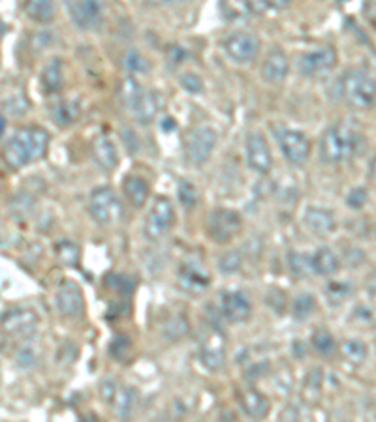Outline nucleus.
Here are the masks:
<instances>
[{"mask_svg": "<svg viewBox=\"0 0 376 422\" xmlns=\"http://www.w3.org/2000/svg\"><path fill=\"white\" fill-rule=\"evenodd\" d=\"M123 188H124V195H126V199H128L132 207H136V209H143V207H145L147 199H149L150 195V186L143 176H138V175L126 176V178H124Z\"/></svg>", "mask_w": 376, "mask_h": 422, "instance_id": "24", "label": "nucleus"}, {"mask_svg": "<svg viewBox=\"0 0 376 422\" xmlns=\"http://www.w3.org/2000/svg\"><path fill=\"white\" fill-rule=\"evenodd\" d=\"M311 343L312 349H314L320 357H331V355L337 351V343H335L333 336H331L326 329H320L318 332H314Z\"/></svg>", "mask_w": 376, "mask_h": 422, "instance_id": "30", "label": "nucleus"}, {"mask_svg": "<svg viewBox=\"0 0 376 422\" xmlns=\"http://www.w3.org/2000/svg\"><path fill=\"white\" fill-rule=\"evenodd\" d=\"M341 98L354 109H367L376 100V79L363 70H350L338 81Z\"/></svg>", "mask_w": 376, "mask_h": 422, "instance_id": "3", "label": "nucleus"}, {"mask_svg": "<svg viewBox=\"0 0 376 422\" xmlns=\"http://www.w3.org/2000/svg\"><path fill=\"white\" fill-rule=\"evenodd\" d=\"M277 141H279L280 150L286 156V160L294 164V166H303L309 160L311 141H309V137L303 132H299V130L280 128L277 132Z\"/></svg>", "mask_w": 376, "mask_h": 422, "instance_id": "13", "label": "nucleus"}, {"mask_svg": "<svg viewBox=\"0 0 376 422\" xmlns=\"http://www.w3.org/2000/svg\"><path fill=\"white\" fill-rule=\"evenodd\" d=\"M4 132H6V118L0 115V137L4 135Z\"/></svg>", "mask_w": 376, "mask_h": 422, "instance_id": "43", "label": "nucleus"}, {"mask_svg": "<svg viewBox=\"0 0 376 422\" xmlns=\"http://www.w3.org/2000/svg\"><path fill=\"white\" fill-rule=\"evenodd\" d=\"M181 83H183V86L187 89V92H192V94L204 91V83H201V79H199L196 74H187L183 79H181Z\"/></svg>", "mask_w": 376, "mask_h": 422, "instance_id": "39", "label": "nucleus"}, {"mask_svg": "<svg viewBox=\"0 0 376 422\" xmlns=\"http://www.w3.org/2000/svg\"><path fill=\"white\" fill-rule=\"evenodd\" d=\"M124 68H126L130 74H141V72L149 70V62H147L145 57H141L140 53L130 51V53L124 57Z\"/></svg>", "mask_w": 376, "mask_h": 422, "instance_id": "34", "label": "nucleus"}, {"mask_svg": "<svg viewBox=\"0 0 376 422\" xmlns=\"http://www.w3.org/2000/svg\"><path fill=\"white\" fill-rule=\"evenodd\" d=\"M314 310H316V299L309 293H301L299 297H296L294 304H292V314H294L297 321L311 317Z\"/></svg>", "mask_w": 376, "mask_h": 422, "instance_id": "31", "label": "nucleus"}, {"mask_svg": "<svg viewBox=\"0 0 376 422\" xmlns=\"http://www.w3.org/2000/svg\"><path fill=\"white\" fill-rule=\"evenodd\" d=\"M337 64V51L331 45H324L301 57L299 72L309 79H320L333 72Z\"/></svg>", "mask_w": 376, "mask_h": 422, "instance_id": "11", "label": "nucleus"}, {"mask_svg": "<svg viewBox=\"0 0 376 422\" xmlns=\"http://www.w3.org/2000/svg\"><path fill=\"white\" fill-rule=\"evenodd\" d=\"M292 0H247L254 13H267V11H280L290 6Z\"/></svg>", "mask_w": 376, "mask_h": 422, "instance_id": "32", "label": "nucleus"}, {"mask_svg": "<svg viewBox=\"0 0 376 422\" xmlns=\"http://www.w3.org/2000/svg\"><path fill=\"white\" fill-rule=\"evenodd\" d=\"M16 360H17V366L19 368H33L34 364H36L38 357H36V353H34L33 348H28V346H23L19 351H17L16 355Z\"/></svg>", "mask_w": 376, "mask_h": 422, "instance_id": "38", "label": "nucleus"}, {"mask_svg": "<svg viewBox=\"0 0 376 422\" xmlns=\"http://www.w3.org/2000/svg\"><path fill=\"white\" fill-rule=\"evenodd\" d=\"M123 100L130 113L134 115L136 120L140 124L153 122L160 111V100L155 92L145 91L143 86L134 79V77H126L123 83Z\"/></svg>", "mask_w": 376, "mask_h": 422, "instance_id": "4", "label": "nucleus"}, {"mask_svg": "<svg viewBox=\"0 0 376 422\" xmlns=\"http://www.w3.org/2000/svg\"><path fill=\"white\" fill-rule=\"evenodd\" d=\"M40 323L36 312L27 306H13L0 316L2 331L11 338H28L33 336Z\"/></svg>", "mask_w": 376, "mask_h": 422, "instance_id": "8", "label": "nucleus"}, {"mask_svg": "<svg viewBox=\"0 0 376 422\" xmlns=\"http://www.w3.org/2000/svg\"><path fill=\"white\" fill-rule=\"evenodd\" d=\"M23 10L34 23L48 25L55 19V0H23Z\"/></svg>", "mask_w": 376, "mask_h": 422, "instance_id": "26", "label": "nucleus"}, {"mask_svg": "<svg viewBox=\"0 0 376 422\" xmlns=\"http://www.w3.org/2000/svg\"><path fill=\"white\" fill-rule=\"evenodd\" d=\"M199 360L211 372H219L226 364V342L221 332H209L199 348Z\"/></svg>", "mask_w": 376, "mask_h": 422, "instance_id": "18", "label": "nucleus"}, {"mask_svg": "<svg viewBox=\"0 0 376 422\" xmlns=\"http://www.w3.org/2000/svg\"><path fill=\"white\" fill-rule=\"evenodd\" d=\"M305 224L318 236H328L337 229L333 212L328 209H320V207H309L305 210Z\"/></svg>", "mask_w": 376, "mask_h": 422, "instance_id": "21", "label": "nucleus"}, {"mask_svg": "<svg viewBox=\"0 0 376 422\" xmlns=\"http://www.w3.org/2000/svg\"><path fill=\"white\" fill-rule=\"evenodd\" d=\"M57 306L62 316L77 319L85 312V297L75 282H62L57 289Z\"/></svg>", "mask_w": 376, "mask_h": 422, "instance_id": "17", "label": "nucleus"}, {"mask_svg": "<svg viewBox=\"0 0 376 422\" xmlns=\"http://www.w3.org/2000/svg\"><path fill=\"white\" fill-rule=\"evenodd\" d=\"M239 406L245 411V415H248L250 418H265L271 411V404H269L267 396H263L262 392L254 389L243 390L239 394Z\"/></svg>", "mask_w": 376, "mask_h": 422, "instance_id": "23", "label": "nucleus"}, {"mask_svg": "<svg viewBox=\"0 0 376 422\" xmlns=\"http://www.w3.org/2000/svg\"><path fill=\"white\" fill-rule=\"evenodd\" d=\"M179 199H181V203H183L187 209H192L194 205L198 203V190H196L194 184H190V182H181V184H179Z\"/></svg>", "mask_w": 376, "mask_h": 422, "instance_id": "37", "label": "nucleus"}, {"mask_svg": "<svg viewBox=\"0 0 376 422\" xmlns=\"http://www.w3.org/2000/svg\"><path fill=\"white\" fill-rule=\"evenodd\" d=\"M207 229H209L211 239L219 244L233 241L243 229V219L236 210L216 209L211 212L207 219Z\"/></svg>", "mask_w": 376, "mask_h": 422, "instance_id": "9", "label": "nucleus"}, {"mask_svg": "<svg viewBox=\"0 0 376 422\" xmlns=\"http://www.w3.org/2000/svg\"><path fill=\"white\" fill-rule=\"evenodd\" d=\"M350 293H352V287H350L348 283L343 282L329 283L328 289H326V295H328L331 304H341V302H344V300L350 297Z\"/></svg>", "mask_w": 376, "mask_h": 422, "instance_id": "33", "label": "nucleus"}, {"mask_svg": "<svg viewBox=\"0 0 376 422\" xmlns=\"http://www.w3.org/2000/svg\"><path fill=\"white\" fill-rule=\"evenodd\" d=\"M175 224V209L167 198L160 195L155 199V203L147 214L143 233L149 241H162L172 231Z\"/></svg>", "mask_w": 376, "mask_h": 422, "instance_id": "7", "label": "nucleus"}, {"mask_svg": "<svg viewBox=\"0 0 376 422\" xmlns=\"http://www.w3.org/2000/svg\"><path fill=\"white\" fill-rule=\"evenodd\" d=\"M288 72H290V60H288L282 49H273L263 60L262 77L269 85L282 83L288 77Z\"/></svg>", "mask_w": 376, "mask_h": 422, "instance_id": "19", "label": "nucleus"}, {"mask_svg": "<svg viewBox=\"0 0 376 422\" xmlns=\"http://www.w3.org/2000/svg\"><path fill=\"white\" fill-rule=\"evenodd\" d=\"M81 107L77 102H72V100H62V102L55 103L53 109H51V115H53L55 122L66 128V126H72V124L79 118Z\"/></svg>", "mask_w": 376, "mask_h": 422, "instance_id": "28", "label": "nucleus"}, {"mask_svg": "<svg viewBox=\"0 0 376 422\" xmlns=\"http://www.w3.org/2000/svg\"><path fill=\"white\" fill-rule=\"evenodd\" d=\"M72 19L81 30H96L102 25V0H74L70 4Z\"/></svg>", "mask_w": 376, "mask_h": 422, "instance_id": "16", "label": "nucleus"}, {"mask_svg": "<svg viewBox=\"0 0 376 422\" xmlns=\"http://www.w3.org/2000/svg\"><path fill=\"white\" fill-rule=\"evenodd\" d=\"M367 201V192L363 190V188H358V190H354V192L350 193L348 198V205L350 207H354V209H360V207H363Z\"/></svg>", "mask_w": 376, "mask_h": 422, "instance_id": "41", "label": "nucleus"}, {"mask_svg": "<svg viewBox=\"0 0 376 422\" xmlns=\"http://www.w3.org/2000/svg\"><path fill=\"white\" fill-rule=\"evenodd\" d=\"M338 265H341L338 257L329 248H320L311 256L312 273L318 274V276H333L338 270Z\"/></svg>", "mask_w": 376, "mask_h": 422, "instance_id": "25", "label": "nucleus"}, {"mask_svg": "<svg viewBox=\"0 0 376 422\" xmlns=\"http://www.w3.org/2000/svg\"><path fill=\"white\" fill-rule=\"evenodd\" d=\"M89 210L94 222L100 225H115L118 219L123 218V205L118 201L117 193L113 192L109 186L96 188L91 193L89 199Z\"/></svg>", "mask_w": 376, "mask_h": 422, "instance_id": "5", "label": "nucleus"}, {"mask_svg": "<svg viewBox=\"0 0 376 422\" xmlns=\"http://www.w3.org/2000/svg\"><path fill=\"white\" fill-rule=\"evenodd\" d=\"M290 268H292V273L296 274V276H306L309 273H312L311 257L305 256V253H292Z\"/></svg>", "mask_w": 376, "mask_h": 422, "instance_id": "35", "label": "nucleus"}, {"mask_svg": "<svg viewBox=\"0 0 376 422\" xmlns=\"http://www.w3.org/2000/svg\"><path fill=\"white\" fill-rule=\"evenodd\" d=\"M147 2L155 6H164V4H170V2H175V0H147Z\"/></svg>", "mask_w": 376, "mask_h": 422, "instance_id": "42", "label": "nucleus"}, {"mask_svg": "<svg viewBox=\"0 0 376 422\" xmlns=\"http://www.w3.org/2000/svg\"><path fill=\"white\" fill-rule=\"evenodd\" d=\"M102 398L113 409V413L121 418H128L134 413L138 404V394L132 387H126L118 381H104L102 383Z\"/></svg>", "mask_w": 376, "mask_h": 422, "instance_id": "10", "label": "nucleus"}, {"mask_svg": "<svg viewBox=\"0 0 376 422\" xmlns=\"http://www.w3.org/2000/svg\"><path fill=\"white\" fill-rule=\"evenodd\" d=\"M177 285L187 295H201L211 285V274L199 261H184L177 270Z\"/></svg>", "mask_w": 376, "mask_h": 422, "instance_id": "14", "label": "nucleus"}, {"mask_svg": "<svg viewBox=\"0 0 376 422\" xmlns=\"http://www.w3.org/2000/svg\"><path fill=\"white\" fill-rule=\"evenodd\" d=\"M57 253H59V259L66 265H75L77 259H79V250L75 244L68 241H62L57 244Z\"/></svg>", "mask_w": 376, "mask_h": 422, "instance_id": "36", "label": "nucleus"}, {"mask_svg": "<svg viewBox=\"0 0 376 422\" xmlns=\"http://www.w3.org/2000/svg\"><path fill=\"white\" fill-rule=\"evenodd\" d=\"M361 147L360 132L346 122L333 124L320 141V156L326 164L338 166L350 161Z\"/></svg>", "mask_w": 376, "mask_h": 422, "instance_id": "2", "label": "nucleus"}, {"mask_svg": "<svg viewBox=\"0 0 376 422\" xmlns=\"http://www.w3.org/2000/svg\"><path fill=\"white\" fill-rule=\"evenodd\" d=\"M245 152H247V161L253 171L267 175L273 169V154H271L267 139L260 132L248 134Z\"/></svg>", "mask_w": 376, "mask_h": 422, "instance_id": "15", "label": "nucleus"}, {"mask_svg": "<svg viewBox=\"0 0 376 422\" xmlns=\"http://www.w3.org/2000/svg\"><path fill=\"white\" fill-rule=\"evenodd\" d=\"M224 51L236 64H250L260 53V40L253 33H231L224 40Z\"/></svg>", "mask_w": 376, "mask_h": 422, "instance_id": "12", "label": "nucleus"}, {"mask_svg": "<svg viewBox=\"0 0 376 422\" xmlns=\"http://www.w3.org/2000/svg\"><path fill=\"white\" fill-rule=\"evenodd\" d=\"M341 353H343V357L348 360L350 364H355V366H360V364L365 363L367 358V346L360 340H346V342L341 346Z\"/></svg>", "mask_w": 376, "mask_h": 422, "instance_id": "29", "label": "nucleus"}, {"mask_svg": "<svg viewBox=\"0 0 376 422\" xmlns=\"http://www.w3.org/2000/svg\"><path fill=\"white\" fill-rule=\"evenodd\" d=\"M216 132L211 126H196L184 137V154L192 166H204L216 147Z\"/></svg>", "mask_w": 376, "mask_h": 422, "instance_id": "6", "label": "nucleus"}, {"mask_svg": "<svg viewBox=\"0 0 376 422\" xmlns=\"http://www.w3.org/2000/svg\"><path fill=\"white\" fill-rule=\"evenodd\" d=\"M92 154H94V160L104 171H115L118 166V152L117 147L109 139L108 135H98L92 141Z\"/></svg>", "mask_w": 376, "mask_h": 422, "instance_id": "22", "label": "nucleus"}, {"mask_svg": "<svg viewBox=\"0 0 376 422\" xmlns=\"http://www.w3.org/2000/svg\"><path fill=\"white\" fill-rule=\"evenodd\" d=\"M49 132L42 126H25L19 128L11 135L8 143L2 149V158L10 169H21V167L42 160L48 154L49 149Z\"/></svg>", "mask_w": 376, "mask_h": 422, "instance_id": "1", "label": "nucleus"}, {"mask_svg": "<svg viewBox=\"0 0 376 422\" xmlns=\"http://www.w3.org/2000/svg\"><path fill=\"white\" fill-rule=\"evenodd\" d=\"M371 287L376 291V273H375V276H372V280H371Z\"/></svg>", "mask_w": 376, "mask_h": 422, "instance_id": "44", "label": "nucleus"}, {"mask_svg": "<svg viewBox=\"0 0 376 422\" xmlns=\"http://www.w3.org/2000/svg\"><path fill=\"white\" fill-rule=\"evenodd\" d=\"M221 265L224 273H236L237 268L241 267V257H239V253H226Z\"/></svg>", "mask_w": 376, "mask_h": 422, "instance_id": "40", "label": "nucleus"}, {"mask_svg": "<svg viewBox=\"0 0 376 422\" xmlns=\"http://www.w3.org/2000/svg\"><path fill=\"white\" fill-rule=\"evenodd\" d=\"M222 314L231 323H243L253 314V304L245 293L241 291H231L222 297Z\"/></svg>", "mask_w": 376, "mask_h": 422, "instance_id": "20", "label": "nucleus"}, {"mask_svg": "<svg viewBox=\"0 0 376 422\" xmlns=\"http://www.w3.org/2000/svg\"><path fill=\"white\" fill-rule=\"evenodd\" d=\"M40 83L45 94H55L62 89V64L60 59L49 60L48 64L43 66L42 75H40Z\"/></svg>", "mask_w": 376, "mask_h": 422, "instance_id": "27", "label": "nucleus"}]
</instances>
